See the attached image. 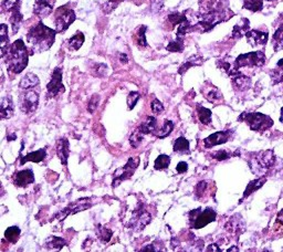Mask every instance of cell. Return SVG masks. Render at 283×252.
<instances>
[{"instance_id":"1","label":"cell","mask_w":283,"mask_h":252,"mask_svg":"<svg viewBox=\"0 0 283 252\" xmlns=\"http://www.w3.org/2000/svg\"><path fill=\"white\" fill-rule=\"evenodd\" d=\"M56 34V30L48 28L41 21L30 28L27 34V41L32 52L40 53L49 50L55 41Z\"/></svg>"},{"instance_id":"2","label":"cell","mask_w":283,"mask_h":252,"mask_svg":"<svg viewBox=\"0 0 283 252\" xmlns=\"http://www.w3.org/2000/svg\"><path fill=\"white\" fill-rule=\"evenodd\" d=\"M6 55H7L5 56L6 63H7V69L9 72L19 74L27 68L29 60L28 48L25 47L24 42L21 39L16 40L12 43Z\"/></svg>"},{"instance_id":"3","label":"cell","mask_w":283,"mask_h":252,"mask_svg":"<svg viewBox=\"0 0 283 252\" xmlns=\"http://www.w3.org/2000/svg\"><path fill=\"white\" fill-rule=\"evenodd\" d=\"M234 16V12L228 9H212L208 11H204L198 16L197 23L195 24V29H199L202 33H208L218 23L228 20L229 18Z\"/></svg>"},{"instance_id":"4","label":"cell","mask_w":283,"mask_h":252,"mask_svg":"<svg viewBox=\"0 0 283 252\" xmlns=\"http://www.w3.org/2000/svg\"><path fill=\"white\" fill-rule=\"evenodd\" d=\"M275 162V156L273 150H265L258 154H253L251 159L249 160V166L254 175L262 176L266 174L269 168L273 166Z\"/></svg>"},{"instance_id":"5","label":"cell","mask_w":283,"mask_h":252,"mask_svg":"<svg viewBox=\"0 0 283 252\" xmlns=\"http://www.w3.org/2000/svg\"><path fill=\"white\" fill-rule=\"evenodd\" d=\"M238 119L246 122L249 128L256 132L266 131L273 125L272 118L261 113H242Z\"/></svg>"},{"instance_id":"6","label":"cell","mask_w":283,"mask_h":252,"mask_svg":"<svg viewBox=\"0 0 283 252\" xmlns=\"http://www.w3.org/2000/svg\"><path fill=\"white\" fill-rule=\"evenodd\" d=\"M139 165V157H130L123 167L118 168L113 174L112 186L118 187L122 181L130 179Z\"/></svg>"},{"instance_id":"7","label":"cell","mask_w":283,"mask_h":252,"mask_svg":"<svg viewBox=\"0 0 283 252\" xmlns=\"http://www.w3.org/2000/svg\"><path fill=\"white\" fill-rule=\"evenodd\" d=\"M75 21L74 11L68 6L58 8L54 14V24L58 34H62Z\"/></svg>"},{"instance_id":"8","label":"cell","mask_w":283,"mask_h":252,"mask_svg":"<svg viewBox=\"0 0 283 252\" xmlns=\"http://www.w3.org/2000/svg\"><path fill=\"white\" fill-rule=\"evenodd\" d=\"M201 208L197 210H191L190 212L194 213L195 217L189 216L190 226L192 229H202L210 223H214L217 218L216 211L212 208H206L204 211H201Z\"/></svg>"},{"instance_id":"9","label":"cell","mask_w":283,"mask_h":252,"mask_svg":"<svg viewBox=\"0 0 283 252\" xmlns=\"http://www.w3.org/2000/svg\"><path fill=\"white\" fill-rule=\"evenodd\" d=\"M92 205L93 204L91 198H81L79 200L69 204L66 208H63L62 210H60L56 215H54L53 218L59 220V222H62V220L66 219V217H68L69 215H74V213L84 211L89 209V208H91Z\"/></svg>"},{"instance_id":"10","label":"cell","mask_w":283,"mask_h":252,"mask_svg":"<svg viewBox=\"0 0 283 252\" xmlns=\"http://www.w3.org/2000/svg\"><path fill=\"white\" fill-rule=\"evenodd\" d=\"M235 62H236V66L238 69L243 68V67L259 68L265 65L266 55L262 51L244 53V54H240L239 56H238V58L235 60Z\"/></svg>"},{"instance_id":"11","label":"cell","mask_w":283,"mask_h":252,"mask_svg":"<svg viewBox=\"0 0 283 252\" xmlns=\"http://www.w3.org/2000/svg\"><path fill=\"white\" fill-rule=\"evenodd\" d=\"M20 110L25 114H31L37 111L39 105V93L34 90H28L25 93L21 94L19 99Z\"/></svg>"},{"instance_id":"12","label":"cell","mask_w":283,"mask_h":252,"mask_svg":"<svg viewBox=\"0 0 283 252\" xmlns=\"http://www.w3.org/2000/svg\"><path fill=\"white\" fill-rule=\"evenodd\" d=\"M151 213L149 211L143 210L140 207H137L133 211V216L130 220V224H127L126 227H128V228H135L136 230H143L151 223Z\"/></svg>"},{"instance_id":"13","label":"cell","mask_w":283,"mask_h":252,"mask_svg":"<svg viewBox=\"0 0 283 252\" xmlns=\"http://www.w3.org/2000/svg\"><path fill=\"white\" fill-rule=\"evenodd\" d=\"M66 91L64 85L62 84V70L61 68H55L52 73V78L47 85V96L49 99L55 98L60 93Z\"/></svg>"},{"instance_id":"14","label":"cell","mask_w":283,"mask_h":252,"mask_svg":"<svg viewBox=\"0 0 283 252\" xmlns=\"http://www.w3.org/2000/svg\"><path fill=\"white\" fill-rule=\"evenodd\" d=\"M233 135V131H222V132H216V133L209 135L207 138L204 140V145L206 148H211L217 145H221L227 143L229 138Z\"/></svg>"},{"instance_id":"15","label":"cell","mask_w":283,"mask_h":252,"mask_svg":"<svg viewBox=\"0 0 283 252\" xmlns=\"http://www.w3.org/2000/svg\"><path fill=\"white\" fill-rule=\"evenodd\" d=\"M55 0H36L34 6L35 15L39 18H47L52 14Z\"/></svg>"},{"instance_id":"16","label":"cell","mask_w":283,"mask_h":252,"mask_svg":"<svg viewBox=\"0 0 283 252\" xmlns=\"http://www.w3.org/2000/svg\"><path fill=\"white\" fill-rule=\"evenodd\" d=\"M12 181L16 187H27L28 185L32 184L35 181V175L31 169H23V171H19L12 176Z\"/></svg>"},{"instance_id":"17","label":"cell","mask_w":283,"mask_h":252,"mask_svg":"<svg viewBox=\"0 0 283 252\" xmlns=\"http://www.w3.org/2000/svg\"><path fill=\"white\" fill-rule=\"evenodd\" d=\"M247 41L250 46L258 47V46H265L268 42L269 36L267 33H262L258 30H249L246 34Z\"/></svg>"},{"instance_id":"18","label":"cell","mask_w":283,"mask_h":252,"mask_svg":"<svg viewBox=\"0 0 283 252\" xmlns=\"http://www.w3.org/2000/svg\"><path fill=\"white\" fill-rule=\"evenodd\" d=\"M202 93L204 94L205 99L208 101L210 103H214V104H218L222 102V94L221 92L217 89L216 86L214 85H209L206 84L205 86L202 87Z\"/></svg>"},{"instance_id":"19","label":"cell","mask_w":283,"mask_h":252,"mask_svg":"<svg viewBox=\"0 0 283 252\" xmlns=\"http://www.w3.org/2000/svg\"><path fill=\"white\" fill-rule=\"evenodd\" d=\"M56 155L59 157L62 165L67 166L68 165V159L70 155V143L67 138H60L59 141L56 142Z\"/></svg>"},{"instance_id":"20","label":"cell","mask_w":283,"mask_h":252,"mask_svg":"<svg viewBox=\"0 0 283 252\" xmlns=\"http://www.w3.org/2000/svg\"><path fill=\"white\" fill-rule=\"evenodd\" d=\"M7 12L10 14L9 21L12 27V34H17V31L20 28V24L22 22V15L20 12V5L16 6V7L9 9Z\"/></svg>"},{"instance_id":"21","label":"cell","mask_w":283,"mask_h":252,"mask_svg":"<svg viewBox=\"0 0 283 252\" xmlns=\"http://www.w3.org/2000/svg\"><path fill=\"white\" fill-rule=\"evenodd\" d=\"M14 111L15 106L11 97H5L2 100V104H0V116L3 119L10 118L14 115Z\"/></svg>"},{"instance_id":"22","label":"cell","mask_w":283,"mask_h":252,"mask_svg":"<svg viewBox=\"0 0 283 252\" xmlns=\"http://www.w3.org/2000/svg\"><path fill=\"white\" fill-rule=\"evenodd\" d=\"M224 227L231 234H241L242 231H244V223L239 215L231 217Z\"/></svg>"},{"instance_id":"23","label":"cell","mask_w":283,"mask_h":252,"mask_svg":"<svg viewBox=\"0 0 283 252\" xmlns=\"http://www.w3.org/2000/svg\"><path fill=\"white\" fill-rule=\"evenodd\" d=\"M234 87L238 91H246L251 86V79L241 74L240 72L233 77Z\"/></svg>"},{"instance_id":"24","label":"cell","mask_w":283,"mask_h":252,"mask_svg":"<svg viewBox=\"0 0 283 252\" xmlns=\"http://www.w3.org/2000/svg\"><path fill=\"white\" fill-rule=\"evenodd\" d=\"M40 81L39 78L37 77L34 73H27L24 77L21 79L20 83H19V87H21L23 90H31L36 87L37 85H39Z\"/></svg>"},{"instance_id":"25","label":"cell","mask_w":283,"mask_h":252,"mask_svg":"<svg viewBox=\"0 0 283 252\" xmlns=\"http://www.w3.org/2000/svg\"><path fill=\"white\" fill-rule=\"evenodd\" d=\"M47 156V150L46 148H41L39 150H37V152H32L29 153L25 156H23L21 161H20V165H24L27 162H32V163H40L42 162L44 159H46Z\"/></svg>"},{"instance_id":"26","label":"cell","mask_w":283,"mask_h":252,"mask_svg":"<svg viewBox=\"0 0 283 252\" xmlns=\"http://www.w3.org/2000/svg\"><path fill=\"white\" fill-rule=\"evenodd\" d=\"M0 47H2V56L5 58L9 49V36L7 24L3 23L0 26Z\"/></svg>"},{"instance_id":"27","label":"cell","mask_w":283,"mask_h":252,"mask_svg":"<svg viewBox=\"0 0 283 252\" xmlns=\"http://www.w3.org/2000/svg\"><path fill=\"white\" fill-rule=\"evenodd\" d=\"M249 27H250V22L248 19L242 18L239 23H237L234 30H233V38L235 39H240L241 37L246 36V34L249 31Z\"/></svg>"},{"instance_id":"28","label":"cell","mask_w":283,"mask_h":252,"mask_svg":"<svg viewBox=\"0 0 283 252\" xmlns=\"http://www.w3.org/2000/svg\"><path fill=\"white\" fill-rule=\"evenodd\" d=\"M203 63H204V58H202V56H199V55H192L191 58H189L187 61L184 62L181 66V68L178 69V73L184 74L186 71H188L190 68L202 66Z\"/></svg>"},{"instance_id":"29","label":"cell","mask_w":283,"mask_h":252,"mask_svg":"<svg viewBox=\"0 0 283 252\" xmlns=\"http://www.w3.org/2000/svg\"><path fill=\"white\" fill-rule=\"evenodd\" d=\"M157 119L154 116H149L146 118V121L142 123L139 125L138 130L142 132L143 134H150V133H154L157 129Z\"/></svg>"},{"instance_id":"30","label":"cell","mask_w":283,"mask_h":252,"mask_svg":"<svg viewBox=\"0 0 283 252\" xmlns=\"http://www.w3.org/2000/svg\"><path fill=\"white\" fill-rule=\"evenodd\" d=\"M174 152L178 154H189V141L183 136L178 137L174 144Z\"/></svg>"},{"instance_id":"31","label":"cell","mask_w":283,"mask_h":252,"mask_svg":"<svg viewBox=\"0 0 283 252\" xmlns=\"http://www.w3.org/2000/svg\"><path fill=\"white\" fill-rule=\"evenodd\" d=\"M84 35L82 33H76L71 39L68 41V46L70 50H73V51H78V50L83 46L84 43Z\"/></svg>"},{"instance_id":"32","label":"cell","mask_w":283,"mask_h":252,"mask_svg":"<svg viewBox=\"0 0 283 252\" xmlns=\"http://www.w3.org/2000/svg\"><path fill=\"white\" fill-rule=\"evenodd\" d=\"M266 181H267V178H265V177L250 181L249 185L246 188V191H244V193H243V198H247L252 193H254L256 191H258V189L261 188Z\"/></svg>"},{"instance_id":"33","label":"cell","mask_w":283,"mask_h":252,"mask_svg":"<svg viewBox=\"0 0 283 252\" xmlns=\"http://www.w3.org/2000/svg\"><path fill=\"white\" fill-rule=\"evenodd\" d=\"M44 244H46V247L48 249L60 250L64 247V245H67V241L60 237H49L46 240V242H44Z\"/></svg>"},{"instance_id":"34","label":"cell","mask_w":283,"mask_h":252,"mask_svg":"<svg viewBox=\"0 0 283 252\" xmlns=\"http://www.w3.org/2000/svg\"><path fill=\"white\" fill-rule=\"evenodd\" d=\"M197 114L199 121L203 124L208 125L211 122V111L207 108H204L201 104H197Z\"/></svg>"},{"instance_id":"35","label":"cell","mask_w":283,"mask_h":252,"mask_svg":"<svg viewBox=\"0 0 283 252\" xmlns=\"http://www.w3.org/2000/svg\"><path fill=\"white\" fill-rule=\"evenodd\" d=\"M146 26H140L138 27L136 34H135V42H136V45L140 48H145L147 47V41H146Z\"/></svg>"},{"instance_id":"36","label":"cell","mask_w":283,"mask_h":252,"mask_svg":"<svg viewBox=\"0 0 283 252\" xmlns=\"http://www.w3.org/2000/svg\"><path fill=\"white\" fill-rule=\"evenodd\" d=\"M173 130H174V123L172 121H168V119H165L162 128L155 131V132H157L156 136L158 138H165L172 133Z\"/></svg>"},{"instance_id":"37","label":"cell","mask_w":283,"mask_h":252,"mask_svg":"<svg viewBox=\"0 0 283 252\" xmlns=\"http://www.w3.org/2000/svg\"><path fill=\"white\" fill-rule=\"evenodd\" d=\"M19 237H20V229H19V227H9V228L5 231V238L7 239L10 243H16Z\"/></svg>"},{"instance_id":"38","label":"cell","mask_w":283,"mask_h":252,"mask_svg":"<svg viewBox=\"0 0 283 252\" xmlns=\"http://www.w3.org/2000/svg\"><path fill=\"white\" fill-rule=\"evenodd\" d=\"M171 164V157L168 155L162 154L159 155L154 163V167H155L156 171H163V169L168 168Z\"/></svg>"},{"instance_id":"39","label":"cell","mask_w":283,"mask_h":252,"mask_svg":"<svg viewBox=\"0 0 283 252\" xmlns=\"http://www.w3.org/2000/svg\"><path fill=\"white\" fill-rule=\"evenodd\" d=\"M98 228L99 229H96V234H98L101 242L107 243L111 240V238L113 236V231L111 229H107V228H105V227H102L100 225L98 226Z\"/></svg>"},{"instance_id":"40","label":"cell","mask_w":283,"mask_h":252,"mask_svg":"<svg viewBox=\"0 0 283 252\" xmlns=\"http://www.w3.org/2000/svg\"><path fill=\"white\" fill-rule=\"evenodd\" d=\"M263 7L262 0H243V8L250 11H260Z\"/></svg>"},{"instance_id":"41","label":"cell","mask_w":283,"mask_h":252,"mask_svg":"<svg viewBox=\"0 0 283 252\" xmlns=\"http://www.w3.org/2000/svg\"><path fill=\"white\" fill-rule=\"evenodd\" d=\"M169 52H183L185 46H184V39L182 38H177L175 41H171L168 46L166 47Z\"/></svg>"},{"instance_id":"42","label":"cell","mask_w":283,"mask_h":252,"mask_svg":"<svg viewBox=\"0 0 283 252\" xmlns=\"http://www.w3.org/2000/svg\"><path fill=\"white\" fill-rule=\"evenodd\" d=\"M144 135L145 134H143L142 133V132L137 129V130H135L133 133H132V135H131V137H130V144H131V146L133 147V148H137L139 145L142 144V142H143V140H144Z\"/></svg>"},{"instance_id":"43","label":"cell","mask_w":283,"mask_h":252,"mask_svg":"<svg viewBox=\"0 0 283 252\" xmlns=\"http://www.w3.org/2000/svg\"><path fill=\"white\" fill-rule=\"evenodd\" d=\"M273 47L275 51H279V50L283 49V24L275 31L273 36Z\"/></svg>"},{"instance_id":"44","label":"cell","mask_w":283,"mask_h":252,"mask_svg":"<svg viewBox=\"0 0 283 252\" xmlns=\"http://www.w3.org/2000/svg\"><path fill=\"white\" fill-rule=\"evenodd\" d=\"M168 21L171 22V24L173 27H175V26H179L182 22H184L185 20H187V16H186V14H173V15H169L168 16Z\"/></svg>"},{"instance_id":"45","label":"cell","mask_w":283,"mask_h":252,"mask_svg":"<svg viewBox=\"0 0 283 252\" xmlns=\"http://www.w3.org/2000/svg\"><path fill=\"white\" fill-rule=\"evenodd\" d=\"M125 2V0H107V2L102 6V10L104 11V14H110L111 11H113L118 6Z\"/></svg>"},{"instance_id":"46","label":"cell","mask_w":283,"mask_h":252,"mask_svg":"<svg viewBox=\"0 0 283 252\" xmlns=\"http://www.w3.org/2000/svg\"><path fill=\"white\" fill-rule=\"evenodd\" d=\"M140 99V94L138 92H131L127 96V105L128 110H133L135 106H136L137 102Z\"/></svg>"},{"instance_id":"47","label":"cell","mask_w":283,"mask_h":252,"mask_svg":"<svg viewBox=\"0 0 283 252\" xmlns=\"http://www.w3.org/2000/svg\"><path fill=\"white\" fill-rule=\"evenodd\" d=\"M106 70H107V67L104 65V63H98V65H95L93 67L92 73L94 77L103 78L106 74Z\"/></svg>"},{"instance_id":"48","label":"cell","mask_w":283,"mask_h":252,"mask_svg":"<svg viewBox=\"0 0 283 252\" xmlns=\"http://www.w3.org/2000/svg\"><path fill=\"white\" fill-rule=\"evenodd\" d=\"M270 75H271L273 84L281 83V82H283V66L279 67V69H274V70L270 72Z\"/></svg>"},{"instance_id":"49","label":"cell","mask_w":283,"mask_h":252,"mask_svg":"<svg viewBox=\"0 0 283 252\" xmlns=\"http://www.w3.org/2000/svg\"><path fill=\"white\" fill-rule=\"evenodd\" d=\"M99 104H100V96H96V94H94V96L89 101L88 111L91 113V114H93L95 110L99 108Z\"/></svg>"},{"instance_id":"50","label":"cell","mask_w":283,"mask_h":252,"mask_svg":"<svg viewBox=\"0 0 283 252\" xmlns=\"http://www.w3.org/2000/svg\"><path fill=\"white\" fill-rule=\"evenodd\" d=\"M211 157L216 161H226L230 159L231 153H229L226 149H221V150H218V152H215L214 154H211Z\"/></svg>"},{"instance_id":"51","label":"cell","mask_w":283,"mask_h":252,"mask_svg":"<svg viewBox=\"0 0 283 252\" xmlns=\"http://www.w3.org/2000/svg\"><path fill=\"white\" fill-rule=\"evenodd\" d=\"M18 5H20V0H3L2 7L4 12H7L9 9L16 7Z\"/></svg>"},{"instance_id":"52","label":"cell","mask_w":283,"mask_h":252,"mask_svg":"<svg viewBox=\"0 0 283 252\" xmlns=\"http://www.w3.org/2000/svg\"><path fill=\"white\" fill-rule=\"evenodd\" d=\"M207 187H208L207 181H205V180L199 181V182H198V185L196 186V196H197L198 198L203 197V196H204V194L206 193V191H207Z\"/></svg>"},{"instance_id":"53","label":"cell","mask_w":283,"mask_h":252,"mask_svg":"<svg viewBox=\"0 0 283 252\" xmlns=\"http://www.w3.org/2000/svg\"><path fill=\"white\" fill-rule=\"evenodd\" d=\"M152 108V112L155 113V114H159V113L164 112V105L162 104V102H159L157 99H155L151 104Z\"/></svg>"},{"instance_id":"54","label":"cell","mask_w":283,"mask_h":252,"mask_svg":"<svg viewBox=\"0 0 283 252\" xmlns=\"http://www.w3.org/2000/svg\"><path fill=\"white\" fill-rule=\"evenodd\" d=\"M176 171L177 173L179 174H184L188 171V165H187V163H185V162H181V163H178V165L176 166Z\"/></svg>"},{"instance_id":"55","label":"cell","mask_w":283,"mask_h":252,"mask_svg":"<svg viewBox=\"0 0 283 252\" xmlns=\"http://www.w3.org/2000/svg\"><path fill=\"white\" fill-rule=\"evenodd\" d=\"M163 7V0H153L152 2V9L154 12H157Z\"/></svg>"},{"instance_id":"56","label":"cell","mask_w":283,"mask_h":252,"mask_svg":"<svg viewBox=\"0 0 283 252\" xmlns=\"http://www.w3.org/2000/svg\"><path fill=\"white\" fill-rule=\"evenodd\" d=\"M206 251H214V252H220L221 249L219 248V245L216 243H211L208 245V248L206 249Z\"/></svg>"},{"instance_id":"57","label":"cell","mask_w":283,"mask_h":252,"mask_svg":"<svg viewBox=\"0 0 283 252\" xmlns=\"http://www.w3.org/2000/svg\"><path fill=\"white\" fill-rule=\"evenodd\" d=\"M120 61H121V63H127L128 62L127 55L125 53H121L120 54Z\"/></svg>"},{"instance_id":"58","label":"cell","mask_w":283,"mask_h":252,"mask_svg":"<svg viewBox=\"0 0 283 252\" xmlns=\"http://www.w3.org/2000/svg\"><path fill=\"white\" fill-rule=\"evenodd\" d=\"M147 250H152V251H156V249L154 248V245L153 244H149V245H146V247L144 248H142V251H147Z\"/></svg>"},{"instance_id":"59","label":"cell","mask_w":283,"mask_h":252,"mask_svg":"<svg viewBox=\"0 0 283 252\" xmlns=\"http://www.w3.org/2000/svg\"><path fill=\"white\" fill-rule=\"evenodd\" d=\"M278 222L283 225V209L278 213Z\"/></svg>"},{"instance_id":"60","label":"cell","mask_w":283,"mask_h":252,"mask_svg":"<svg viewBox=\"0 0 283 252\" xmlns=\"http://www.w3.org/2000/svg\"><path fill=\"white\" fill-rule=\"evenodd\" d=\"M280 122L283 123V108L281 109V117H280Z\"/></svg>"},{"instance_id":"61","label":"cell","mask_w":283,"mask_h":252,"mask_svg":"<svg viewBox=\"0 0 283 252\" xmlns=\"http://www.w3.org/2000/svg\"><path fill=\"white\" fill-rule=\"evenodd\" d=\"M238 250H239V249H238V248H236V247H233V248H230V249H228L227 251H229V252H230V251H238Z\"/></svg>"},{"instance_id":"62","label":"cell","mask_w":283,"mask_h":252,"mask_svg":"<svg viewBox=\"0 0 283 252\" xmlns=\"http://www.w3.org/2000/svg\"><path fill=\"white\" fill-rule=\"evenodd\" d=\"M282 66H283V59L278 62V67H282Z\"/></svg>"}]
</instances>
